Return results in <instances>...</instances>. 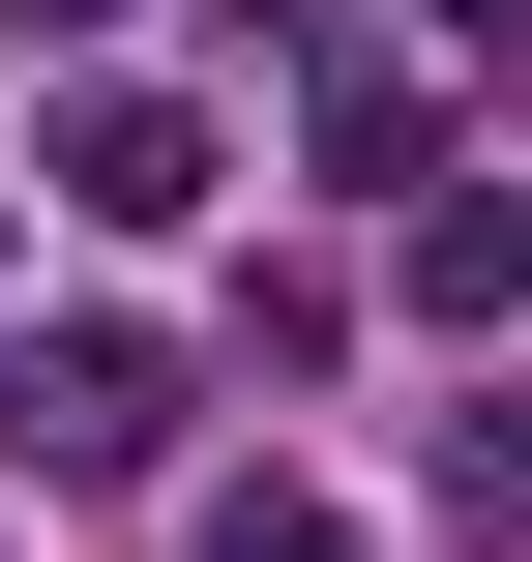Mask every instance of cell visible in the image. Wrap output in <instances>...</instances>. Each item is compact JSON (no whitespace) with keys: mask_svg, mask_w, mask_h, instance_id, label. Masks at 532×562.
I'll return each mask as SVG.
<instances>
[{"mask_svg":"<svg viewBox=\"0 0 532 562\" xmlns=\"http://www.w3.org/2000/svg\"><path fill=\"white\" fill-rule=\"evenodd\" d=\"M148 445H178V356H148V326H30V356H0V474H59V504H118Z\"/></svg>","mask_w":532,"mask_h":562,"instance_id":"cell-1","label":"cell"},{"mask_svg":"<svg viewBox=\"0 0 532 562\" xmlns=\"http://www.w3.org/2000/svg\"><path fill=\"white\" fill-rule=\"evenodd\" d=\"M59 207H89V237H178V207H207V119H178V89H59Z\"/></svg>","mask_w":532,"mask_h":562,"instance_id":"cell-2","label":"cell"},{"mask_svg":"<svg viewBox=\"0 0 532 562\" xmlns=\"http://www.w3.org/2000/svg\"><path fill=\"white\" fill-rule=\"evenodd\" d=\"M415 296L444 326H532V207H415Z\"/></svg>","mask_w":532,"mask_h":562,"instance_id":"cell-3","label":"cell"},{"mask_svg":"<svg viewBox=\"0 0 532 562\" xmlns=\"http://www.w3.org/2000/svg\"><path fill=\"white\" fill-rule=\"evenodd\" d=\"M444 533H503V562H532V385H474V415H444Z\"/></svg>","mask_w":532,"mask_h":562,"instance_id":"cell-4","label":"cell"},{"mask_svg":"<svg viewBox=\"0 0 532 562\" xmlns=\"http://www.w3.org/2000/svg\"><path fill=\"white\" fill-rule=\"evenodd\" d=\"M207 562H355V504H296V474H237V504H207Z\"/></svg>","mask_w":532,"mask_h":562,"instance_id":"cell-5","label":"cell"},{"mask_svg":"<svg viewBox=\"0 0 532 562\" xmlns=\"http://www.w3.org/2000/svg\"><path fill=\"white\" fill-rule=\"evenodd\" d=\"M415 30H474V59H532V0H415Z\"/></svg>","mask_w":532,"mask_h":562,"instance_id":"cell-6","label":"cell"},{"mask_svg":"<svg viewBox=\"0 0 532 562\" xmlns=\"http://www.w3.org/2000/svg\"><path fill=\"white\" fill-rule=\"evenodd\" d=\"M0 30H59V59H89V30H118V0H0Z\"/></svg>","mask_w":532,"mask_h":562,"instance_id":"cell-7","label":"cell"},{"mask_svg":"<svg viewBox=\"0 0 532 562\" xmlns=\"http://www.w3.org/2000/svg\"><path fill=\"white\" fill-rule=\"evenodd\" d=\"M237 30H296V0H237Z\"/></svg>","mask_w":532,"mask_h":562,"instance_id":"cell-8","label":"cell"}]
</instances>
